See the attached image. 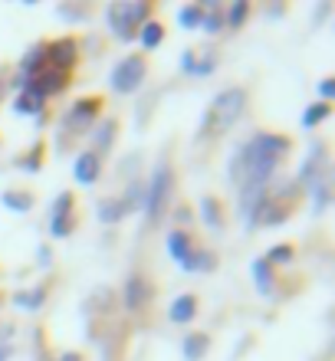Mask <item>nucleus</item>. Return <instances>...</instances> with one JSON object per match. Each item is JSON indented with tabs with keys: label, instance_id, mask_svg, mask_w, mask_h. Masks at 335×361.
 I'll return each mask as SVG.
<instances>
[{
	"label": "nucleus",
	"instance_id": "79ce46f5",
	"mask_svg": "<svg viewBox=\"0 0 335 361\" xmlns=\"http://www.w3.org/2000/svg\"><path fill=\"white\" fill-rule=\"evenodd\" d=\"M13 358V342H0V361Z\"/></svg>",
	"mask_w": 335,
	"mask_h": 361
},
{
	"label": "nucleus",
	"instance_id": "412c9836",
	"mask_svg": "<svg viewBox=\"0 0 335 361\" xmlns=\"http://www.w3.org/2000/svg\"><path fill=\"white\" fill-rule=\"evenodd\" d=\"M214 267H217V257H214V250H201V247H194L191 253H188V259L181 263L184 273H211Z\"/></svg>",
	"mask_w": 335,
	"mask_h": 361
},
{
	"label": "nucleus",
	"instance_id": "e433bc0d",
	"mask_svg": "<svg viewBox=\"0 0 335 361\" xmlns=\"http://www.w3.org/2000/svg\"><path fill=\"white\" fill-rule=\"evenodd\" d=\"M191 217H194V214H191V207H188V204H181V207H174V224H178L174 230H184L188 224H191Z\"/></svg>",
	"mask_w": 335,
	"mask_h": 361
},
{
	"label": "nucleus",
	"instance_id": "c756f323",
	"mask_svg": "<svg viewBox=\"0 0 335 361\" xmlns=\"http://www.w3.org/2000/svg\"><path fill=\"white\" fill-rule=\"evenodd\" d=\"M43 152H47V145L37 142L27 154H20V158H17V168H20V171H27V174H37L39 168H43Z\"/></svg>",
	"mask_w": 335,
	"mask_h": 361
},
{
	"label": "nucleus",
	"instance_id": "c03bdc74",
	"mask_svg": "<svg viewBox=\"0 0 335 361\" xmlns=\"http://www.w3.org/2000/svg\"><path fill=\"white\" fill-rule=\"evenodd\" d=\"M56 361H83V355H79V352H63Z\"/></svg>",
	"mask_w": 335,
	"mask_h": 361
},
{
	"label": "nucleus",
	"instance_id": "7c9ffc66",
	"mask_svg": "<svg viewBox=\"0 0 335 361\" xmlns=\"http://www.w3.org/2000/svg\"><path fill=\"white\" fill-rule=\"evenodd\" d=\"M69 214H76V194H73V190H63V194H56L53 204H49V220L69 217Z\"/></svg>",
	"mask_w": 335,
	"mask_h": 361
},
{
	"label": "nucleus",
	"instance_id": "bb28decb",
	"mask_svg": "<svg viewBox=\"0 0 335 361\" xmlns=\"http://www.w3.org/2000/svg\"><path fill=\"white\" fill-rule=\"evenodd\" d=\"M138 43H142L145 53H152V49H158L164 43V27L158 23V20H148V23H142V30H138Z\"/></svg>",
	"mask_w": 335,
	"mask_h": 361
},
{
	"label": "nucleus",
	"instance_id": "ea45409f",
	"mask_svg": "<svg viewBox=\"0 0 335 361\" xmlns=\"http://www.w3.org/2000/svg\"><path fill=\"white\" fill-rule=\"evenodd\" d=\"M37 263H39V269H49V263H53V250H49L47 243L37 250Z\"/></svg>",
	"mask_w": 335,
	"mask_h": 361
},
{
	"label": "nucleus",
	"instance_id": "4c0bfd02",
	"mask_svg": "<svg viewBox=\"0 0 335 361\" xmlns=\"http://www.w3.org/2000/svg\"><path fill=\"white\" fill-rule=\"evenodd\" d=\"M319 95H322V102L332 105V99H335V79L332 76H326L322 82H319Z\"/></svg>",
	"mask_w": 335,
	"mask_h": 361
},
{
	"label": "nucleus",
	"instance_id": "37998d69",
	"mask_svg": "<svg viewBox=\"0 0 335 361\" xmlns=\"http://www.w3.org/2000/svg\"><path fill=\"white\" fill-rule=\"evenodd\" d=\"M10 335H13V325H4V322H0V342H10Z\"/></svg>",
	"mask_w": 335,
	"mask_h": 361
},
{
	"label": "nucleus",
	"instance_id": "20e7f679",
	"mask_svg": "<svg viewBox=\"0 0 335 361\" xmlns=\"http://www.w3.org/2000/svg\"><path fill=\"white\" fill-rule=\"evenodd\" d=\"M106 20H109V30H112L115 39L132 43L138 37L142 23L152 20V4L148 0H115V4L106 7Z\"/></svg>",
	"mask_w": 335,
	"mask_h": 361
},
{
	"label": "nucleus",
	"instance_id": "4468645a",
	"mask_svg": "<svg viewBox=\"0 0 335 361\" xmlns=\"http://www.w3.org/2000/svg\"><path fill=\"white\" fill-rule=\"evenodd\" d=\"M47 66V43L39 39V43H33V47L20 56V63H17V73L20 76H27V79H33L39 73V69Z\"/></svg>",
	"mask_w": 335,
	"mask_h": 361
},
{
	"label": "nucleus",
	"instance_id": "2f4dec72",
	"mask_svg": "<svg viewBox=\"0 0 335 361\" xmlns=\"http://www.w3.org/2000/svg\"><path fill=\"white\" fill-rule=\"evenodd\" d=\"M293 257H296V250L289 247V243H276V247L269 250L263 259H267L269 267L276 269V267H289V263H293Z\"/></svg>",
	"mask_w": 335,
	"mask_h": 361
},
{
	"label": "nucleus",
	"instance_id": "0eeeda50",
	"mask_svg": "<svg viewBox=\"0 0 335 361\" xmlns=\"http://www.w3.org/2000/svg\"><path fill=\"white\" fill-rule=\"evenodd\" d=\"M79 63V39L76 37H59L53 43H47V66L56 73H73Z\"/></svg>",
	"mask_w": 335,
	"mask_h": 361
},
{
	"label": "nucleus",
	"instance_id": "4be33fe9",
	"mask_svg": "<svg viewBox=\"0 0 335 361\" xmlns=\"http://www.w3.org/2000/svg\"><path fill=\"white\" fill-rule=\"evenodd\" d=\"M43 109H47V99H39V95L30 92V89L17 92V99H13V112H17V115H30V118H39V115H43Z\"/></svg>",
	"mask_w": 335,
	"mask_h": 361
},
{
	"label": "nucleus",
	"instance_id": "aec40b11",
	"mask_svg": "<svg viewBox=\"0 0 335 361\" xmlns=\"http://www.w3.org/2000/svg\"><path fill=\"white\" fill-rule=\"evenodd\" d=\"M0 204H4L7 210H13V214H30L37 200H33V194L23 190V188H7L4 194H0Z\"/></svg>",
	"mask_w": 335,
	"mask_h": 361
},
{
	"label": "nucleus",
	"instance_id": "c9c22d12",
	"mask_svg": "<svg viewBox=\"0 0 335 361\" xmlns=\"http://www.w3.org/2000/svg\"><path fill=\"white\" fill-rule=\"evenodd\" d=\"M214 69H217V53H204V56H194L191 76H211Z\"/></svg>",
	"mask_w": 335,
	"mask_h": 361
},
{
	"label": "nucleus",
	"instance_id": "f8f14e48",
	"mask_svg": "<svg viewBox=\"0 0 335 361\" xmlns=\"http://www.w3.org/2000/svg\"><path fill=\"white\" fill-rule=\"evenodd\" d=\"M73 178H76V184H83V188H92L99 178H102V158H99L96 152H79L76 161H73Z\"/></svg>",
	"mask_w": 335,
	"mask_h": 361
},
{
	"label": "nucleus",
	"instance_id": "a878e982",
	"mask_svg": "<svg viewBox=\"0 0 335 361\" xmlns=\"http://www.w3.org/2000/svg\"><path fill=\"white\" fill-rule=\"evenodd\" d=\"M128 217V207L122 204V197H102L99 200V224H106V227H112V224H118V220Z\"/></svg>",
	"mask_w": 335,
	"mask_h": 361
},
{
	"label": "nucleus",
	"instance_id": "58836bf2",
	"mask_svg": "<svg viewBox=\"0 0 335 361\" xmlns=\"http://www.w3.org/2000/svg\"><path fill=\"white\" fill-rule=\"evenodd\" d=\"M59 13H63L66 20H86V17H89V10H86V7H76V10H73V7H66V4L59 7Z\"/></svg>",
	"mask_w": 335,
	"mask_h": 361
},
{
	"label": "nucleus",
	"instance_id": "423d86ee",
	"mask_svg": "<svg viewBox=\"0 0 335 361\" xmlns=\"http://www.w3.org/2000/svg\"><path fill=\"white\" fill-rule=\"evenodd\" d=\"M145 79H148V59H145L142 53H128V56H122L112 66L109 86H112V92H118V95H132L142 89Z\"/></svg>",
	"mask_w": 335,
	"mask_h": 361
},
{
	"label": "nucleus",
	"instance_id": "a18cd8bd",
	"mask_svg": "<svg viewBox=\"0 0 335 361\" xmlns=\"http://www.w3.org/2000/svg\"><path fill=\"white\" fill-rule=\"evenodd\" d=\"M4 92H7V79L0 76V99H4Z\"/></svg>",
	"mask_w": 335,
	"mask_h": 361
},
{
	"label": "nucleus",
	"instance_id": "9b49d317",
	"mask_svg": "<svg viewBox=\"0 0 335 361\" xmlns=\"http://www.w3.org/2000/svg\"><path fill=\"white\" fill-rule=\"evenodd\" d=\"M89 138H92V145H89V152H96L102 161H106V154L112 152L115 138H118V118H112V115H106L102 122H96V128L89 132Z\"/></svg>",
	"mask_w": 335,
	"mask_h": 361
},
{
	"label": "nucleus",
	"instance_id": "b1692460",
	"mask_svg": "<svg viewBox=\"0 0 335 361\" xmlns=\"http://www.w3.org/2000/svg\"><path fill=\"white\" fill-rule=\"evenodd\" d=\"M191 250H194V243H191V233H188V230H171V233H168V257H171L178 267L188 259Z\"/></svg>",
	"mask_w": 335,
	"mask_h": 361
},
{
	"label": "nucleus",
	"instance_id": "a19ab883",
	"mask_svg": "<svg viewBox=\"0 0 335 361\" xmlns=\"http://www.w3.org/2000/svg\"><path fill=\"white\" fill-rule=\"evenodd\" d=\"M194 56H197L194 49H184L181 53V73H188V76H191V69H194Z\"/></svg>",
	"mask_w": 335,
	"mask_h": 361
},
{
	"label": "nucleus",
	"instance_id": "393cba45",
	"mask_svg": "<svg viewBox=\"0 0 335 361\" xmlns=\"http://www.w3.org/2000/svg\"><path fill=\"white\" fill-rule=\"evenodd\" d=\"M47 286L39 283L33 286V289H20V293H13V305H20V309H27V312H37V309H43V302H47Z\"/></svg>",
	"mask_w": 335,
	"mask_h": 361
},
{
	"label": "nucleus",
	"instance_id": "1a4fd4ad",
	"mask_svg": "<svg viewBox=\"0 0 335 361\" xmlns=\"http://www.w3.org/2000/svg\"><path fill=\"white\" fill-rule=\"evenodd\" d=\"M154 295V286L145 279L142 273H132L128 279H125V289H122V302L128 312H142L145 305L152 302Z\"/></svg>",
	"mask_w": 335,
	"mask_h": 361
},
{
	"label": "nucleus",
	"instance_id": "c85d7f7f",
	"mask_svg": "<svg viewBox=\"0 0 335 361\" xmlns=\"http://www.w3.org/2000/svg\"><path fill=\"white\" fill-rule=\"evenodd\" d=\"M329 112H332V105L322 102V99H319V102H309V105H306V112H303V128H306V132H312L316 125L326 122Z\"/></svg>",
	"mask_w": 335,
	"mask_h": 361
},
{
	"label": "nucleus",
	"instance_id": "6ab92c4d",
	"mask_svg": "<svg viewBox=\"0 0 335 361\" xmlns=\"http://www.w3.org/2000/svg\"><path fill=\"white\" fill-rule=\"evenodd\" d=\"M201 7H204V17H201V27L197 30H204L207 37H217L224 30V4L221 0H207Z\"/></svg>",
	"mask_w": 335,
	"mask_h": 361
},
{
	"label": "nucleus",
	"instance_id": "7ed1b4c3",
	"mask_svg": "<svg viewBox=\"0 0 335 361\" xmlns=\"http://www.w3.org/2000/svg\"><path fill=\"white\" fill-rule=\"evenodd\" d=\"M99 115H102V99L99 95H83V99L69 105L63 118H59V142H56L59 152H66L73 138H86L96 128Z\"/></svg>",
	"mask_w": 335,
	"mask_h": 361
},
{
	"label": "nucleus",
	"instance_id": "a211bd4d",
	"mask_svg": "<svg viewBox=\"0 0 335 361\" xmlns=\"http://www.w3.org/2000/svg\"><path fill=\"white\" fill-rule=\"evenodd\" d=\"M201 220H204V227L214 230V233H221L224 230V207L214 194H204L201 197Z\"/></svg>",
	"mask_w": 335,
	"mask_h": 361
},
{
	"label": "nucleus",
	"instance_id": "9d476101",
	"mask_svg": "<svg viewBox=\"0 0 335 361\" xmlns=\"http://www.w3.org/2000/svg\"><path fill=\"white\" fill-rule=\"evenodd\" d=\"M66 86H69V76H66V73H56V69L43 66L37 76L30 79L27 89H30V92H37L39 99H53V95L66 92Z\"/></svg>",
	"mask_w": 335,
	"mask_h": 361
},
{
	"label": "nucleus",
	"instance_id": "f03ea898",
	"mask_svg": "<svg viewBox=\"0 0 335 361\" xmlns=\"http://www.w3.org/2000/svg\"><path fill=\"white\" fill-rule=\"evenodd\" d=\"M243 112H247V89L243 86L221 89L201 115L197 142H204V138H224L227 132H233L237 122L243 118Z\"/></svg>",
	"mask_w": 335,
	"mask_h": 361
},
{
	"label": "nucleus",
	"instance_id": "2eb2a0df",
	"mask_svg": "<svg viewBox=\"0 0 335 361\" xmlns=\"http://www.w3.org/2000/svg\"><path fill=\"white\" fill-rule=\"evenodd\" d=\"M289 220V207H283V204H276V200H263V207L257 210V220H253V230L257 227H279V224H286Z\"/></svg>",
	"mask_w": 335,
	"mask_h": 361
},
{
	"label": "nucleus",
	"instance_id": "72a5a7b5",
	"mask_svg": "<svg viewBox=\"0 0 335 361\" xmlns=\"http://www.w3.org/2000/svg\"><path fill=\"white\" fill-rule=\"evenodd\" d=\"M201 17H204L201 4H188V7L178 10V23H181L184 30H197V27H201Z\"/></svg>",
	"mask_w": 335,
	"mask_h": 361
},
{
	"label": "nucleus",
	"instance_id": "ddd939ff",
	"mask_svg": "<svg viewBox=\"0 0 335 361\" xmlns=\"http://www.w3.org/2000/svg\"><path fill=\"white\" fill-rule=\"evenodd\" d=\"M250 273H253V286H257L260 295H273L276 293V273H273V267H269L263 257H257L253 263H250Z\"/></svg>",
	"mask_w": 335,
	"mask_h": 361
},
{
	"label": "nucleus",
	"instance_id": "dca6fc26",
	"mask_svg": "<svg viewBox=\"0 0 335 361\" xmlns=\"http://www.w3.org/2000/svg\"><path fill=\"white\" fill-rule=\"evenodd\" d=\"M168 319H171L174 325H188L197 319V299H194L191 293H181L178 299L171 302V309H168Z\"/></svg>",
	"mask_w": 335,
	"mask_h": 361
},
{
	"label": "nucleus",
	"instance_id": "cd10ccee",
	"mask_svg": "<svg viewBox=\"0 0 335 361\" xmlns=\"http://www.w3.org/2000/svg\"><path fill=\"white\" fill-rule=\"evenodd\" d=\"M250 17V0H233L230 7H224V30H240Z\"/></svg>",
	"mask_w": 335,
	"mask_h": 361
},
{
	"label": "nucleus",
	"instance_id": "f3484780",
	"mask_svg": "<svg viewBox=\"0 0 335 361\" xmlns=\"http://www.w3.org/2000/svg\"><path fill=\"white\" fill-rule=\"evenodd\" d=\"M207 352H211V338H207V332H188L181 338L184 361H201V358H207Z\"/></svg>",
	"mask_w": 335,
	"mask_h": 361
},
{
	"label": "nucleus",
	"instance_id": "6e6552de",
	"mask_svg": "<svg viewBox=\"0 0 335 361\" xmlns=\"http://www.w3.org/2000/svg\"><path fill=\"white\" fill-rule=\"evenodd\" d=\"M326 171H332V164H329V148L322 142H316L312 148H309L306 161H303V168H299V174H296L299 190H309Z\"/></svg>",
	"mask_w": 335,
	"mask_h": 361
},
{
	"label": "nucleus",
	"instance_id": "f704fd0d",
	"mask_svg": "<svg viewBox=\"0 0 335 361\" xmlns=\"http://www.w3.org/2000/svg\"><path fill=\"white\" fill-rule=\"evenodd\" d=\"M76 230V214H69V217H56V220H49V233L56 240H63V237H69Z\"/></svg>",
	"mask_w": 335,
	"mask_h": 361
},
{
	"label": "nucleus",
	"instance_id": "5701e85b",
	"mask_svg": "<svg viewBox=\"0 0 335 361\" xmlns=\"http://www.w3.org/2000/svg\"><path fill=\"white\" fill-rule=\"evenodd\" d=\"M309 194H312V210H316V214H326L329 204H332V171L322 174V178L309 188Z\"/></svg>",
	"mask_w": 335,
	"mask_h": 361
},
{
	"label": "nucleus",
	"instance_id": "473e14b6",
	"mask_svg": "<svg viewBox=\"0 0 335 361\" xmlns=\"http://www.w3.org/2000/svg\"><path fill=\"white\" fill-rule=\"evenodd\" d=\"M118 197H122V204L128 207V214H132V210L142 207V200H145V184L132 178V180H128V190H125V194H118Z\"/></svg>",
	"mask_w": 335,
	"mask_h": 361
},
{
	"label": "nucleus",
	"instance_id": "f257e3e1",
	"mask_svg": "<svg viewBox=\"0 0 335 361\" xmlns=\"http://www.w3.org/2000/svg\"><path fill=\"white\" fill-rule=\"evenodd\" d=\"M289 148H293V142L286 135H276V132H253L247 142H240L227 164V178L237 188V194L247 188L273 184V178L279 171V161L289 154Z\"/></svg>",
	"mask_w": 335,
	"mask_h": 361
},
{
	"label": "nucleus",
	"instance_id": "39448f33",
	"mask_svg": "<svg viewBox=\"0 0 335 361\" xmlns=\"http://www.w3.org/2000/svg\"><path fill=\"white\" fill-rule=\"evenodd\" d=\"M174 197V171L168 161H158L152 168V178H148V184H145V217H148V224H158V220L164 217V210H168V204H171Z\"/></svg>",
	"mask_w": 335,
	"mask_h": 361
}]
</instances>
